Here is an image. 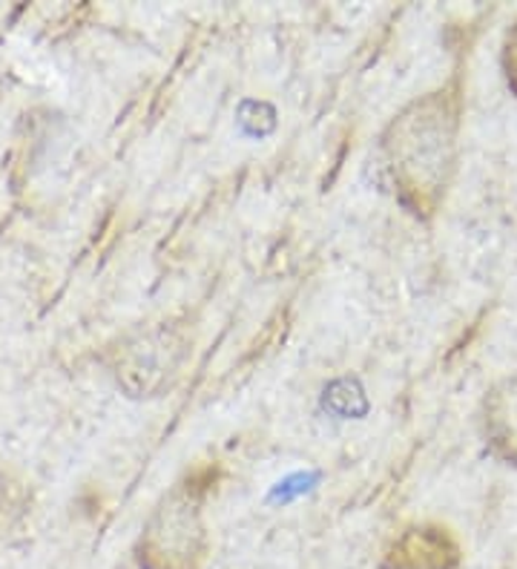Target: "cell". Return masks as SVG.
<instances>
[{"mask_svg":"<svg viewBox=\"0 0 517 569\" xmlns=\"http://www.w3.org/2000/svg\"><path fill=\"white\" fill-rule=\"evenodd\" d=\"M504 67H506V78H509L511 90L517 92V27L511 29L509 38H506V49H504Z\"/></svg>","mask_w":517,"mask_h":569,"instance_id":"cell-6","label":"cell"},{"mask_svg":"<svg viewBox=\"0 0 517 569\" xmlns=\"http://www.w3.org/2000/svg\"><path fill=\"white\" fill-rule=\"evenodd\" d=\"M213 489L216 469L205 466L156 503L136 547L141 569H201L207 556L205 500Z\"/></svg>","mask_w":517,"mask_h":569,"instance_id":"cell-2","label":"cell"},{"mask_svg":"<svg viewBox=\"0 0 517 569\" xmlns=\"http://www.w3.org/2000/svg\"><path fill=\"white\" fill-rule=\"evenodd\" d=\"M193 340L179 322H159L130 333L112 351V375L132 397H156L167 391L190 360Z\"/></svg>","mask_w":517,"mask_h":569,"instance_id":"cell-3","label":"cell"},{"mask_svg":"<svg viewBox=\"0 0 517 569\" xmlns=\"http://www.w3.org/2000/svg\"><path fill=\"white\" fill-rule=\"evenodd\" d=\"M495 443L506 446L509 455H517V380L506 386V391H497L489 415Z\"/></svg>","mask_w":517,"mask_h":569,"instance_id":"cell-5","label":"cell"},{"mask_svg":"<svg viewBox=\"0 0 517 569\" xmlns=\"http://www.w3.org/2000/svg\"><path fill=\"white\" fill-rule=\"evenodd\" d=\"M460 98L437 90L417 98L382 132V156L400 202L414 216H431L446 199L457 164Z\"/></svg>","mask_w":517,"mask_h":569,"instance_id":"cell-1","label":"cell"},{"mask_svg":"<svg viewBox=\"0 0 517 569\" xmlns=\"http://www.w3.org/2000/svg\"><path fill=\"white\" fill-rule=\"evenodd\" d=\"M460 563V547L448 529L408 527L400 538H394L386 549L382 569H455Z\"/></svg>","mask_w":517,"mask_h":569,"instance_id":"cell-4","label":"cell"}]
</instances>
